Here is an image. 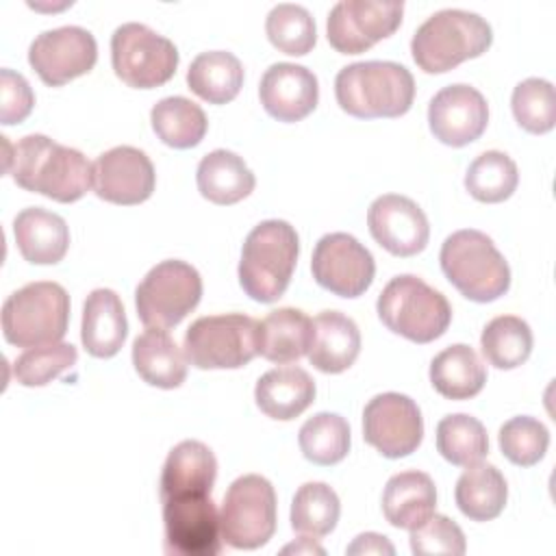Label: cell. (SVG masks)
Listing matches in <instances>:
<instances>
[{"mask_svg": "<svg viewBox=\"0 0 556 556\" xmlns=\"http://www.w3.org/2000/svg\"><path fill=\"white\" fill-rule=\"evenodd\" d=\"M313 554V552H317V554H324V547H319V545H315L311 539H300L298 543H291V545H287L285 549H282V554Z\"/></svg>", "mask_w": 556, "mask_h": 556, "instance_id": "46", "label": "cell"}, {"mask_svg": "<svg viewBox=\"0 0 556 556\" xmlns=\"http://www.w3.org/2000/svg\"><path fill=\"white\" fill-rule=\"evenodd\" d=\"M532 343L530 326L515 315L491 319L480 334L482 354L497 369H515L523 365L532 352Z\"/></svg>", "mask_w": 556, "mask_h": 556, "instance_id": "34", "label": "cell"}, {"mask_svg": "<svg viewBox=\"0 0 556 556\" xmlns=\"http://www.w3.org/2000/svg\"><path fill=\"white\" fill-rule=\"evenodd\" d=\"M70 295L59 282H30L2 306V334L15 348L59 343L67 332Z\"/></svg>", "mask_w": 556, "mask_h": 556, "instance_id": "7", "label": "cell"}, {"mask_svg": "<svg viewBox=\"0 0 556 556\" xmlns=\"http://www.w3.org/2000/svg\"><path fill=\"white\" fill-rule=\"evenodd\" d=\"M254 400L267 417L289 421L313 404L315 380L302 367H276L256 380Z\"/></svg>", "mask_w": 556, "mask_h": 556, "instance_id": "24", "label": "cell"}, {"mask_svg": "<svg viewBox=\"0 0 556 556\" xmlns=\"http://www.w3.org/2000/svg\"><path fill=\"white\" fill-rule=\"evenodd\" d=\"M410 549L417 556H437V554H452L460 556L467 549L465 534L445 515L432 513L428 519H424L419 526L410 528Z\"/></svg>", "mask_w": 556, "mask_h": 556, "instance_id": "43", "label": "cell"}, {"mask_svg": "<svg viewBox=\"0 0 556 556\" xmlns=\"http://www.w3.org/2000/svg\"><path fill=\"white\" fill-rule=\"evenodd\" d=\"M300 254L295 228L285 219L254 226L241 248L239 285L261 304H271L287 291Z\"/></svg>", "mask_w": 556, "mask_h": 556, "instance_id": "3", "label": "cell"}, {"mask_svg": "<svg viewBox=\"0 0 556 556\" xmlns=\"http://www.w3.org/2000/svg\"><path fill=\"white\" fill-rule=\"evenodd\" d=\"M361 352V332L354 319L339 311H321L313 319L308 361L324 374L350 369Z\"/></svg>", "mask_w": 556, "mask_h": 556, "instance_id": "22", "label": "cell"}, {"mask_svg": "<svg viewBox=\"0 0 556 556\" xmlns=\"http://www.w3.org/2000/svg\"><path fill=\"white\" fill-rule=\"evenodd\" d=\"M265 33L274 48L291 56H304L317 41V28L313 15L300 4H276L267 20Z\"/></svg>", "mask_w": 556, "mask_h": 556, "instance_id": "39", "label": "cell"}, {"mask_svg": "<svg viewBox=\"0 0 556 556\" xmlns=\"http://www.w3.org/2000/svg\"><path fill=\"white\" fill-rule=\"evenodd\" d=\"M493 30L484 17L463 9L432 13L413 35V61L426 74H443L489 50Z\"/></svg>", "mask_w": 556, "mask_h": 556, "instance_id": "4", "label": "cell"}, {"mask_svg": "<svg viewBox=\"0 0 556 556\" xmlns=\"http://www.w3.org/2000/svg\"><path fill=\"white\" fill-rule=\"evenodd\" d=\"M334 98L348 115L358 119L400 117L413 106L415 78L393 61H361L339 70Z\"/></svg>", "mask_w": 556, "mask_h": 556, "instance_id": "2", "label": "cell"}, {"mask_svg": "<svg viewBox=\"0 0 556 556\" xmlns=\"http://www.w3.org/2000/svg\"><path fill=\"white\" fill-rule=\"evenodd\" d=\"M376 311L391 332L413 343L439 339L452 321L447 298L413 274L391 278L378 295Z\"/></svg>", "mask_w": 556, "mask_h": 556, "instance_id": "6", "label": "cell"}, {"mask_svg": "<svg viewBox=\"0 0 556 556\" xmlns=\"http://www.w3.org/2000/svg\"><path fill=\"white\" fill-rule=\"evenodd\" d=\"M128 334L126 311L113 289H93L83 306L80 341L96 358L115 356Z\"/></svg>", "mask_w": 556, "mask_h": 556, "instance_id": "21", "label": "cell"}, {"mask_svg": "<svg viewBox=\"0 0 556 556\" xmlns=\"http://www.w3.org/2000/svg\"><path fill=\"white\" fill-rule=\"evenodd\" d=\"M502 454L519 467L536 465L549 445V430L534 417L519 415L508 419L497 434Z\"/></svg>", "mask_w": 556, "mask_h": 556, "instance_id": "42", "label": "cell"}, {"mask_svg": "<svg viewBox=\"0 0 556 556\" xmlns=\"http://www.w3.org/2000/svg\"><path fill=\"white\" fill-rule=\"evenodd\" d=\"M454 500L458 510L471 521L495 519L508 500V486L497 467L489 463H473L456 480Z\"/></svg>", "mask_w": 556, "mask_h": 556, "instance_id": "31", "label": "cell"}, {"mask_svg": "<svg viewBox=\"0 0 556 556\" xmlns=\"http://www.w3.org/2000/svg\"><path fill=\"white\" fill-rule=\"evenodd\" d=\"M313 337V319L300 308H276L261 324L256 350L263 358L285 365L308 354Z\"/></svg>", "mask_w": 556, "mask_h": 556, "instance_id": "25", "label": "cell"}, {"mask_svg": "<svg viewBox=\"0 0 556 556\" xmlns=\"http://www.w3.org/2000/svg\"><path fill=\"white\" fill-rule=\"evenodd\" d=\"M187 85L208 104H226L235 100L243 87V65L226 50L202 52L189 65Z\"/></svg>", "mask_w": 556, "mask_h": 556, "instance_id": "32", "label": "cell"}, {"mask_svg": "<svg viewBox=\"0 0 556 556\" xmlns=\"http://www.w3.org/2000/svg\"><path fill=\"white\" fill-rule=\"evenodd\" d=\"M202 278L185 261L169 258L156 263L137 285L135 306L146 328H174L200 302Z\"/></svg>", "mask_w": 556, "mask_h": 556, "instance_id": "9", "label": "cell"}, {"mask_svg": "<svg viewBox=\"0 0 556 556\" xmlns=\"http://www.w3.org/2000/svg\"><path fill=\"white\" fill-rule=\"evenodd\" d=\"M428 124L434 139L452 148H463L486 130L489 104L476 87L463 83L447 85L432 96Z\"/></svg>", "mask_w": 556, "mask_h": 556, "instance_id": "18", "label": "cell"}, {"mask_svg": "<svg viewBox=\"0 0 556 556\" xmlns=\"http://www.w3.org/2000/svg\"><path fill=\"white\" fill-rule=\"evenodd\" d=\"M35 106V93L28 85V80L13 72L2 70L0 72V122L4 126L24 122Z\"/></svg>", "mask_w": 556, "mask_h": 556, "instance_id": "44", "label": "cell"}, {"mask_svg": "<svg viewBox=\"0 0 556 556\" xmlns=\"http://www.w3.org/2000/svg\"><path fill=\"white\" fill-rule=\"evenodd\" d=\"M258 321L241 315H206L185 332V358L198 369H239L256 354Z\"/></svg>", "mask_w": 556, "mask_h": 556, "instance_id": "8", "label": "cell"}, {"mask_svg": "<svg viewBox=\"0 0 556 556\" xmlns=\"http://www.w3.org/2000/svg\"><path fill=\"white\" fill-rule=\"evenodd\" d=\"M198 191L213 204H237L254 191L256 178L245 161L230 150H213L202 156L195 172Z\"/></svg>", "mask_w": 556, "mask_h": 556, "instance_id": "29", "label": "cell"}, {"mask_svg": "<svg viewBox=\"0 0 556 556\" xmlns=\"http://www.w3.org/2000/svg\"><path fill=\"white\" fill-rule=\"evenodd\" d=\"M311 271L319 287L339 298H358L374 282L371 252L348 232L324 235L313 250Z\"/></svg>", "mask_w": 556, "mask_h": 556, "instance_id": "13", "label": "cell"}, {"mask_svg": "<svg viewBox=\"0 0 556 556\" xmlns=\"http://www.w3.org/2000/svg\"><path fill=\"white\" fill-rule=\"evenodd\" d=\"M111 63L115 76L128 87L154 89L176 74L178 50L150 26L128 22L111 37Z\"/></svg>", "mask_w": 556, "mask_h": 556, "instance_id": "11", "label": "cell"}, {"mask_svg": "<svg viewBox=\"0 0 556 556\" xmlns=\"http://www.w3.org/2000/svg\"><path fill=\"white\" fill-rule=\"evenodd\" d=\"M13 237L20 254L33 265H54L70 248L65 219L41 206H28L15 215Z\"/></svg>", "mask_w": 556, "mask_h": 556, "instance_id": "23", "label": "cell"}, {"mask_svg": "<svg viewBox=\"0 0 556 556\" xmlns=\"http://www.w3.org/2000/svg\"><path fill=\"white\" fill-rule=\"evenodd\" d=\"M437 450L452 465H473L489 452L486 428L467 413L445 415L437 424Z\"/></svg>", "mask_w": 556, "mask_h": 556, "instance_id": "36", "label": "cell"}, {"mask_svg": "<svg viewBox=\"0 0 556 556\" xmlns=\"http://www.w3.org/2000/svg\"><path fill=\"white\" fill-rule=\"evenodd\" d=\"M4 146V172L17 187L70 204L93 187V165L70 146H61L46 135H26L17 143Z\"/></svg>", "mask_w": 556, "mask_h": 556, "instance_id": "1", "label": "cell"}, {"mask_svg": "<svg viewBox=\"0 0 556 556\" xmlns=\"http://www.w3.org/2000/svg\"><path fill=\"white\" fill-rule=\"evenodd\" d=\"M98 43L80 26H61L35 37L28 48V63L50 87H61L96 65Z\"/></svg>", "mask_w": 556, "mask_h": 556, "instance_id": "16", "label": "cell"}, {"mask_svg": "<svg viewBox=\"0 0 556 556\" xmlns=\"http://www.w3.org/2000/svg\"><path fill=\"white\" fill-rule=\"evenodd\" d=\"M445 278L471 302H493L510 287V267L491 237L465 228L452 232L441 245Z\"/></svg>", "mask_w": 556, "mask_h": 556, "instance_id": "5", "label": "cell"}, {"mask_svg": "<svg viewBox=\"0 0 556 556\" xmlns=\"http://www.w3.org/2000/svg\"><path fill=\"white\" fill-rule=\"evenodd\" d=\"M402 2H337L326 22L328 41L341 54H361L380 39L391 37L402 24Z\"/></svg>", "mask_w": 556, "mask_h": 556, "instance_id": "15", "label": "cell"}, {"mask_svg": "<svg viewBox=\"0 0 556 556\" xmlns=\"http://www.w3.org/2000/svg\"><path fill=\"white\" fill-rule=\"evenodd\" d=\"M519 182L515 161L500 150L482 152L465 174V189L471 198L486 204L504 202L513 195Z\"/></svg>", "mask_w": 556, "mask_h": 556, "instance_id": "37", "label": "cell"}, {"mask_svg": "<svg viewBox=\"0 0 556 556\" xmlns=\"http://www.w3.org/2000/svg\"><path fill=\"white\" fill-rule=\"evenodd\" d=\"M132 365L143 382L159 389H176L187 378V361L163 328H148L132 341Z\"/></svg>", "mask_w": 556, "mask_h": 556, "instance_id": "27", "label": "cell"}, {"mask_svg": "<svg viewBox=\"0 0 556 556\" xmlns=\"http://www.w3.org/2000/svg\"><path fill=\"white\" fill-rule=\"evenodd\" d=\"M154 185V165L139 148L117 146L102 152L93 163V191L104 202L141 204L152 195Z\"/></svg>", "mask_w": 556, "mask_h": 556, "instance_id": "17", "label": "cell"}, {"mask_svg": "<svg viewBox=\"0 0 556 556\" xmlns=\"http://www.w3.org/2000/svg\"><path fill=\"white\" fill-rule=\"evenodd\" d=\"M298 443L306 460L315 465H337L350 452V426L337 413H317L298 432Z\"/></svg>", "mask_w": 556, "mask_h": 556, "instance_id": "38", "label": "cell"}, {"mask_svg": "<svg viewBox=\"0 0 556 556\" xmlns=\"http://www.w3.org/2000/svg\"><path fill=\"white\" fill-rule=\"evenodd\" d=\"M510 106L517 124L532 135L549 132L556 124V91L545 78L521 80L513 89Z\"/></svg>", "mask_w": 556, "mask_h": 556, "instance_id": "40", "label": "cell"}, {"mask_svg": "<svg viewBox=\"0 0 556 556\" xmlns=\"http://www.w3.org/2000/svg\"><path fill=\"white\" fill-rule=\"evenodd\" d=\"M371 237L393 256H415L428 245L430 226L426 213L406 195H378L367 211Z\"/></svg>", "mask_w": 556, "mask_h": 556, "instance_id": "19", "label": "cell"}, {"mask_svg": "<svg viewBox=\"0 0 556 556\" xmlns=\"http://www.w3.org/2000/svg\"><path fill=\"white\" fill-rule=\"evenodd\" d=\"M430 382L447 400H469L486 382V367L473 348L454 343L439 352L430 363Z\"/></svg>", "mask_w": 556, "mask_h": 556, "instance_id": "30", "label": "cell"}, {"mask_svg": "<svg viewBox=\"0 0 556 556\" xmlns=\"http://www.w3.org/2000/svg\"><path fill=\"white\" fill-rule=\"evenodd\" d=\"M217 478V458L202 441H180L165 458L159 495L169 497L185 491H213Z\"/></svg>", "mask_w": 556, "mask_h": 556, "instance_id": "26", "label": "cell"}, {"mask_svg": "<svg viewBox=\"0 0 556 556\" xmlns=\"http://www.w3.org/2000/svg\"><path fill=\"white\" fill-rule=\"evenodd\" d=\"M165 552L176 556H217L222 552L219 510L206 491H185L161 500Z\"/></svg>", "mask_w": 556, "mask_h": 556, "instance_id": "12", "label": "cell"}, {"mask_svg": "<svg viewBox=\"0 0 556 556\" xmlns=\"http://www.w3.org/2000/svg\"><path fill=\"white\" fill-rule=\"evenodd\" d=\"M78 352L72 343H50L28 348L13 363V378L22 387H43L76 365Z\"/></svg>", "mask_w": 556, "mask_h": 556, "instance_id": "41", "label": "cell"}, {"mask_svg": "<svg viewBox=\"0 0 556 556\" xmlns=\"http://www.w3.org/2000/svg\"><path fill=\"white\" fill-rule=\"evenodd\" d=\"M345 554H350V556H363V554H387V556H393L395 547L389 543V539L384 534L365 532V534H358L345 547Z\"/></svg>", "mask_w": 556, "mask_h": 556, "instance_id": "45", "label": "cell"}, {"mask_svg": "<svg viewBox=\"0 0 556 556\" xmlns=\"http://www.w3.org/2000/svg\"><path fill=\"white\" fill-rule=\"evenodd\" d=\"M437 508V489L424 471H400L389 478L382 493V513L393 528L410 530Z\"/></svg>", "mask_w": 556, "mask_h": 556, "instance_id": "28", "label": "cell"}, {"mask_svg": "<svg viewBox=\"0 0 556 556\" xmlns=\"http://www.w3.org/2000/svg\"><path fill=\"white\" fill-rule=\"evenodd\" d=\"M341 513L339 495L326 482L302 484L291 502V528L304 536H326L334 530Z\"/></svg>", "mask_w": 556, "mask_h": 556, "instance_id": "35", "label": "cell"}, {"mask_svg": "<svg viewBox=\"0 0 556 556\" xmlns=\"http://www.w3.org/2000/svg\"><path fill=\"white\" fill-rule=\"evenodd\" d=\"M152 130L156 137L176 150L198 146L208 128L204 111L182 96H169L159 100L150 111Z\"/></svg>", "mask_w": 556, "mask_h": 556, "instance_id": "33", "label": "cell"}, {"mask_svg": "<svg viewBox=\"0 0 556 556\" xmlns=\"http://www.w3.org/2000/svg\"><path fill=\"white\" fill-rule=\"evenodd\" d=\"M363 439L387 458L413 454L424 439L417 402L395 391L371 397L363 410Z\"/></svg>", "mask_w": 556, "mask_h": 556, "instance_id": "14", "label": "cell"}, {"mask_svg": "<svg viewBox=\"0 0 556 556\" xmlns=\"http://www.w3.org/2000/svg\"><path fill=\"white\" fill-rule=\"evenodd\" d=\"M222 541L235 549L263 547L276 532V491L258 473L237 478L219 510Z\"/></svg>", "mask_w": 556, "mask_h": 556, "instance_id": "10", "label": "cell"}, {"mask_svg": "<svg viewBox=\"0 0 556 556\" xmlns=\"http://www.w3.org/2000/svg\"><path fill=\"white\" fill-rule=\"evenodd\" d=\"M263 109L278 122H300L315 111L319 100L317 76L304 65L274 63L258 85Z\"/></svg>", "mask_w": 556, "mask_h": 556, "instance_id": "20", "label": "cell"}]
</instances>
